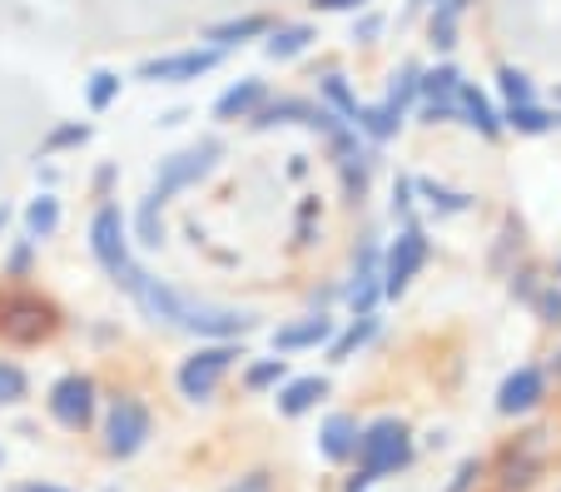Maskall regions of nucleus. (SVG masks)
Segmentation results:
<instances>
[{"label": "nucleus", "instance_id": "9", "mask_svg": "<svg viewBox=\"0 0 561 492\" xmlns=\"http://www.w3.org/2000/svg\"><path fill=\"white\" fill-rule=\"evenodd\" d=\"M50 413L60 417L65 428H85L90 413H95V384L80 378V374L60 378V384L50 388Z\"/></svg>", "mask_w": 561, "mask_h": 492}, {"label": "nucleus", "instance_id": "27", "mask_svg": "<svg viewBox=\"0 0 561 492\" xmlns=\"http://www.w3.org/2000/svg\"><path fill=\"white\" fill-rule=\"evenodd\" d=\"M90 139V125H65V129H55L50 135V145L45 150H65V145H85Z\"/></svg>", "mask_w": 561, "mask_h": 492}, {"label": "nucleus", "instance_id": "37", "mask_svg": "<svg viewBox=\"0 0 561 492\" xmlns=\"http://www.w3.org/2000/svg\"><path fill=\"white\" fill-rule=\"evenodd\" d=\"M433 5H437V0H433Z\"/></svg>", "mask_w": 561, "mask_h": 492}, {"label": "nucleus", "instance_id": "29", "mask_svg": "<svg viewBox=\"0 0 561 492\" xmlns=\"http://www.w3.org/2000/svg\"><path fill=\"white\" fill-rule=\"evenodd\" d=\"M537 313H541L547 323H561V289H547V294H541V299H537Z\"/></svg>", "mask_w": 561, "mask_h": 492}, {"label": "nucleus", "instance_id": "5", "mask_svg": "<svg viewBox=\"0 0 561 492\" xmlns=\"http://www.w3.org/2000/svg\"><path fill=\"white\" fill-rule=\"evenodd\" d=\"M145 438H149V408L135 403V398H119L105 423V448L115 453V458H135V453L145 448Z\"/></svg>", "mask_w": 561, "mask_h": 492}, {"label": "nucleus", "instance_id": "19", "mask_svg": "<svg viewBox=\"0 0 561 492\" xmlns=\"http://www.w3.org/2000/svg\"><path fill=\"white\" fill-rule=\"evenodd\" d=\"M308 41H313L308 25H284V31H274V41H268V55H274V60H288V55H298Z\"/></svg>", "mask_w": 561, "mask_h": 492}, {"label": "nucleus", "instance_id": "4", "mask_svg": "<svg viewBox=\"0 0 561 492\" xmlns=\"http://www.w3.org/2000/svg\"><path fill=\"white\" fill-rule=\"evenodd\" d=\"M233 358H244L233 343H214V348H199L194 358H184V364H180V393L194 398V403H199V398H209L214 388H219V378L229 374Z\"/></svg>", "mask_w": 561, "mask_h": 492}, {"label": "nucleus", "instance_id": "32", "mask_svg": "<svg viewBox=\"0 0 561 492\" xmlns=\"http://www.w3.org/2000/svg\"><path fill=\"white\" fill-rule=\"evenodd\" d=\"M229 492H268V478H264V472H254L244 488H229Z\"/></svg>", "mask_w": 561, "mask_h": 492}, {"label": "nucleus", "instance_id": "13", "mask_svg": "<svg viewBox=\"0 0 561 492\" xmlns=\"http://www.w3.org/2000/svg\"><path fill=\"white\" fill-rule=\"evenodd\" d=\"M333 333V319H304V323H294V329H278L274 333V348H313V343H323Z\"/></svg>", "mask_w": 561, "mask_h": 492}, {"label": "nucleus", "instance_id": "2", "mask_svg": "<svg viewBox=\"0 0 561 492\" xmlns=\"http://www.w3.org/2000/svg\"><path fill=\"white\" fill-rule=\"evenodd\" d=\"M408 428L398 423V417H382V423H373L368 433L358 438V462H363V478L353 482V492L363 488V482H373V478H382V472H392V468H403L408 462Z\"/></svg>", "mask_w": 561, "mask_h": 492}, {"label": "nucleus", "instance_id": "11", "mask_svg": "<svg viewBox=\"0 0 561 492\" xmlns=\"http://www.w3.org/2000/svg\"><path fill=\"white\" fill-rule=\"evenodd\" d=\"M318 438H323V453H329L333 462H343V458H353V453H358V423H353L348 413H333L329 423H323V433H318Z\"/></svg>", "mask_w": 561, "mask_h": 492}, {"label": "nucleus", "instance_id": "14", "mask_svg": "<svg viewBox=\"0 0 561 492\" xmlns=\"http://www.w3.org/2000/svg\"><path fill=\"white\" fill-rule=\"evenodd\" d=\"M323 393H329V384H323V378H294V384L278 393V408H284L288 417H298V413H308V408H313Z\"/></svg>", "mask_w": 561, "mask_h": 492}, {"label": "nucleus", "instance_id": "31", "mask_svg": "<svg viewBox=\"0 0 561 492\" xmlns=\"http://www.w3.org/2000/svg\"><path fill=\"white\" fill-rule=\"evenodd\" d=\"M313 5H323V11H358L363 0H313Z\"/></svg>", "mask_w": 561, "mask_h": 492}, {"label": "nucleus", "instance_id": "16", "mask_svg": "<svg viewBox=\"0 0 561 492\" xmlns=\"http://www.w3.org/2000/svg\"><path fill=\"white\" fill-rule=\"evenodd\" d=\"M358 129H368L373 139H388L392 129L403 125V105H392V100H382V105H373V110H358V119H353Z\"/></svg>", "mask_w": 561, "mask_h": 492}, {"label": "nucleus", "instance_id": "20", "mask_svg": "<svg viewBox=\"0 0 561 492\" xmlns=\"http://www.w3.org/2000/svg\"><path fill=\"white\" fill-rule=\"evenodd\" d=\"M373 333H378V319H373V313H358V323H353V329L343 333L339 343H333V364H343V358H348L358 343H368Z\"/></svg>", "mask_w": 561, "mask_h": 492}, {"label": "nucleus", "instance_id": "3", "mask_svg": "<svg viewBox=\"0 0 561 492\" xmlns=\"http://www.w3.org/2000/svg\"><path fill=\"white\" fill-rule=\"evenodd\" d=\"M219 160V145L214 139H204V145H190L184 155H174V160H164V170H159V180L149 184V194H145V209H164V204L174 199L180 190H190L199 174H209V164Z\"/></svg>", "mask_w": 561, "mask_h": 492}, {"label": "nucleus", "instance_id": "25", "mask_svg": "<svg viewBox=\"0 0 561 492\" xmlns=\"http://www.w3.org/2000/svg\"><path fill=\"white\" fill-rule=\"evenodd\" d=\"M288 368H284V358H264V364H254L249 368V388H268V384H278Z\"/></svg>", "mask_w": 561, "mask_h": 492}, {"label": "nucleus", "instance_id": "28", "mask_svg": "<svg viewBox=\"0 0 561 492\" xmlns=\"http://www.w3.org/2000/svg\"><path fill=\"white\" fill-rule=\"evenodd\" d=\"M329 100H333V105H339V110H343V115H348V119H358V100L348 95V85H343L339 76L329 80Z\"/></svg>", "mask_w": 561, "mask_h": 492}, {"label": "nucleus", "instance_id": "35", "mask_svg": "<svg viewBox=\"0 0 561 492\" xmlns=\"http://www.w3.org/2000/svg\"><path fill=\"white\" fill-rule=\"evenodd\" d=\"M0 229H5V209H0Z\"/></svg>", "mask_w": 561, "mask_h": 492}, {"label": "nucleus", "instance_id": "17", "mask_svg": "<svg viewBox=\"0 0 561 492\" xmlns=\"http://www.w3.org/2000/svg\"><path fill=\"white\" fill-rule=\"evenodd\" d=\"M55 225H60V204H55L50 194H41V199L25 209V229H31V239H50Z\"/></svg>", "mask_w": 561, "mask_h": 492}, {"label": "nucleus", "instance_id": "10", "mask_svg": "<svg viewBox=\"0 0 561 492\" xmlns=\"http://www.w3.org/2000/svg\"><path fill=\"white\" fill-rule=\"evenodd\" d=\"M537 398H541V374H537V368H517V374L502 384L497 408H502V413H527Z\"/></svg>", "mask_w": 561, "mask_h": 492}, {"label": "nucleus", "instance_id": "26", "mask_svg": "<svg viewBox=\"0 0 561 492\" xmlns=\"http://www.w3.org/2000/svg\"><path fill=\"white\" fill-rule=\"evenodd\" d=\"M423 194H427V199H433V209H447V215H462V209H467V194L437 190V184H423Z\"/></svg>", "mask_w": 561, "mask_h": 492}, {"label": "nucleus", "instance_id": "34", "mask_svg": "<svg viewBox=\"0 0 561 492\" xmlns=\"http://www.w3.org/2000/svg\"><path fill=\"white\" fill-rule=\"evenodd\" d=\"M457 5H462V0H447V11H457Z\"/></svg>", "mask_w": 561, "mask_h": 492}, {"label": "nucleus", "instance_id": "15", "mask_svg": "<svg viewBox=\"0 0 561 492\" xmlns=\"http://www.w3.org/2000/svg\"><path fill=\"white\" fill-rule=\"evenodd\" d=\"M259 100H264V80H244V85H233L229 95H219V105H214V115H219V119H233V115L244 119L249 110L259 105Z\"/></svg>", "mask_w": 561, "mask_h": 492}, {"label": "nucleus", "instance_id": "7", "mask_svg": "<svg viewBox=\"0 0 561 492\" xmlns=\"http://www.w3.org/2000/svg\"><path fill=\"white\" fill-rule=\"evenodd\" d=\"M423 264H427L423 229H403V234H398V244L388 249V264H382V294H403Z\"/></svg>", "mask_w": 561, "mask_h": 492}, {"label": "nucleus", "instance_id": "8", "mask_svg": "<svg viewBox=\"0 0 561 492\" xmlns=\"http://www.w3.org/2000/svg\"><path fill=\"white\" fill-rule=\"evenodd\" d=\"M219 45L214 50H184V55H164V60H149L139 70V80H154V85H184V80H199L204 70L219 65Z\"/></svg>", "mask_w": 561, "mask_h": 492}, {"label": "nucleus", "instance_id": "6", "mask_svg": "<svg viewBox=\"0 0 561 492\" xmlns=\"http://www.w3.org/2000/svg\"><path fill=\"white\" fill-rule=\"evenodd\" d=\"M90 249H95V259L105 264V274H125L135 259H129V239H125V215H119L115 204H105L95 215V225H90Z\"/></svg>", "mask_w": 561, "mask_h": 492}, {"label": "nucleus", "instance_id": "23", "mask_svg": "<svg viewBox=\"0 0 561 492\" xmlns=\"http://www.w3.org/2000/svg\"><path fill=\"white\" fill-rule=\"evenodd\" d=\"M119 95V76H110V70H100L95 80H90V110H110V100Z\"/></svg>", "mask_w": 561, "mask_h": 492}, {"label": "nucleus", "instance_id": "36", "mask_svg": "<svg viewBox=\"0 0 561 492\" xmlns=\"http://www.w3.org/2000/svg\"><path fill=\"white\" fill-rule=\"evenodd\" d=\"M551 125H561V119H557V115H551Z\"/></svg>", "mask_w": 561, "mask_h": 492}, {"label": "nucleus", "instance_id": "22", "mask_svg": "<svg viewBox=\"0 0 561 492\" xmlns=\"http://www.w3.org/2000/svg\"><path fill=\"white\" fill-rule=\"evenodd\" d=\"M25 398V374L15 364H0V408H11Z\"/></svg>", "mask_w": 561, "mask_h": 492}, {"label": "nucleus", "instance_id": "12", "mask_svg": "<svg viewBox=\"0 0 561 492\" xmlns=\"http://www.w3.org/2000/svg\"><path fill=\"white\" fill-rule=\"evenodd\" d=\"M457 115H462L472 129H482V135H497V129H502L497 110L488 105V95H482L477 85H457Z\"/></svg>", "mask_w": 561, "mask_h": 492}, {"label": "nucleus", "instance_id": "24", "mask_svg": "<svg viewBox=\"0 0 561 492\" xmlns=\"http://www.w3.org/2000/svg\"><path fill=\"white\" fill-rule=\"evenodd\" d=\"M497 80H502V95H507L512 105H527V100H531V80L522 76V70H502Z\"/></svg>", "mask_w": 561, "mask_h": 492}, {"label": "nucleus", "instance_id": "33", "mask_svg": "<svg viewBox=\"0 0 561 492\" xmlns=\"http://www.w3.org/2000/svg\"><path fill=\"white\" fill-rule=\"evenodd\" d=\"M25 492H60V488H25Z\"/></svg>", "mask_w": 561, "mask_h": 492}, {"label": "nucleus", "instance_id": "30", "mask_svg": "<svg viewBox=\"0 0 561 492\" xmlns=\"http://www.w3.org/2000/svg\"><path fill=\"white\" fill-rule=\"evenodd\" d=\"M472 478H477V462H462V468H457V482L447 492H467V482H472Z\"/></svg>", "mask_w": 561, "mask_h": 492}, {"label": "nucleus", "instance_id": "18", "mask_svg": "<svg viewBox=\"0 0 561 492\" xmlns=\"http://www.w3.org/2000/svg\"><path fill=\"white\" fill-rule=\"evenodd\" d=\"M268 25H264V15H244V21H229V25H214L209 31V41H219V50L224 45H233V41H249V35H264Z\"/></svg>", "mask_w": 561, "mask_h": 492}, {"label": "nucleus", "instance_id": "1", "mask_svg": "<svg viewBox=\"0 0 561 492\" xmlns=\"http://www.w3.org/2000/svg\"><path fill=\"white\" fill-rule=\"evenodd\" d=\"M135 304L149 313L154 323H170V329H184V333H209V339H233V333H249V313L244 309H224V304H209V299H194V294H180L170 284L149 278L139 264H129L119 274Z\"/></svg>", "mask_w": 561, "mask_h": 492}, {"label": "nucleus", "instance_id": "21", "mask_svg": "<svg viewBox=\"0 0 561 492\" xmlns=\"http://www.w3.org/2000/svg\"><path fill=\"white\" fill-rule=\"evenodd\" d=\"M507 125L522 129V135H541V129H551V115H547V110H537V105L527 100V105H512V110H507Z\"/></svg>", "mask_w": 561, "mask_h": 492}]
</instances>
